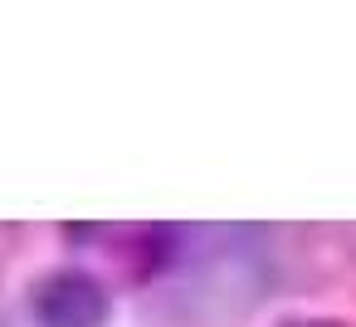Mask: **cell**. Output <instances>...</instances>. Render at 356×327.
<instances>
[{
	"instance_id": "cell-1",
	"label": "cell",
	"mask_w": 356,
	"mask_h": 327,
	"mask_svg": "<svg viewBox=\"0 0 356 327\" xmlns=\"http://www.w3.org/2000/svg\"><path fill=\"white\" fill-rule=\"evenodd\" d=\"M259 225H200L181 234L171 283L156 288L147 317L166 327H220L244 317L273 288V249Z\"/></svg>"
},
{
	"instance_id": "cell-2",
	"label": "cell",
	"mask_w": 356,
	"mask_h": 327,
	"mask_svg": "<svg viewBox=\"0 0 356 327\" xmlns=\"http://www.w3.org/2000/svg\"><path fill=\"white\" fill-rule=\"evenodd\" d=\"M35 327H108L113 322V288L79 264L44 269L25 293Z\"/></svg>"
},
{
	"instance_id": "cell-3",
	"label": "cell",
	"mask_w": 356,
	"mask_h": 327,
	"mask_svg": "<svg viewBox=\"0 0 356 327\" xmlns=\"http://www.w3.org/2000/svg\"><path fill=\"white\" fill-rule=\"evenodd\" d=\"M273 327H346L341 317H322V312H293V317H278Z\"/></svg>"
}]
</instances>
